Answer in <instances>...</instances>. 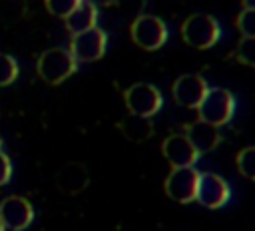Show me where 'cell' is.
Wrapping results in <instances>:
<instances>
[{"mask_svg": "<svg viewBox=\"0 0 255 231\" xmlns=\"http://www.w3.org/2000/svg\"><path fill=\"white\" fill-rule=\"evenodd\" d=\"M0 145H2V139H0Z\"/></svg>", "mask_w": 255, "mask_h": 231, "instance_id": "d4e9b609", "label": "cell"}, {"mask_svg": "<svg viewBox=\"0 0 255 231\" xmlns=\"http://www.w3.org/2000/svg\"><path fill=\"white\" fill-rule=\"evenodd\" d=\"M120 131L131 139V141H143L147 139L151 133H153V123H151V117H141V116H126L120 123H118Z\"/></svg>", "mask_w": 255, "mask_h": 231, "instance_id": "9a60e30c", "label": "cell"}, {"mask_svg": "<svg viewBox=\"0 0 255 231\" xmlns=\"http://www.w3.org/2000/svg\"><path fill=\"white\" fill-rule=\"evenodd\" d=\"M0 231H6V227H4V223H2V219H0Z\"/></svg>", "mask_w": 255, "mask_h": 231, "instance_id": "cb8c5ba5", "label": "cell"}, {"mask_svg": "<svg viewBox=\"0 0 255 231\" xmlns=\"http://www.w3.org/2000/svg\"><path fill=\"white\" fill-rule=\"evenodd\" d=\"M129 36L133 44L139 46L141 50L155 52L167 42V26L161 18L153 14H141L131 22Z\"/></svg>", "mask_w": 255, "mask_h": 231, "instance_id": "277c9868", "label": "cell"}, {"mask_svg": "<svg viewBox=\"0 0 255 231\" xmlns=\"http://www.w3.org/2000/svg\"><path fill=\"white\" fill-rule=\"evenodd\" d=\"M161 153L171 167H191L201 155L185 133L167 135L161 143Z\"/></svg>", "mask_w": 255, "mask_h": 231, "instance_id": "8fae6325", "label": "cell"}, {"mask_svg": "<svg viewBox=\"0 0 255 231\" xmlns=\"http://www.w3.org/2000/svg\"><path fill=\"white\" fill-rule=\"evenodd\" d=\"M56 183L64 193L76 195L88 185V171L82 163H68L60 169V173L56 177Z\"/></svg>", "mask_w": 255, "mask_h": 231, "instance_id": "5bb4252c", "label": "cell"}, {"mask_svg": "<svg viewBox=\"0 0 255 231\" xmlns=\"http://www.w3.org/2000/svg\"><path fill=\"white\" fill-rule=\"evenodd\" d=\"M108 48V36L102 28L94 26L86 32L74 34L72 42H70V52L74 54V58L80 62H96L106 54Z\"/></svg>", "mask_w": 255, "mask_h": 231, "instance_id": "52a82bcc", "label": "cell"}, {"mask_svg": "<svg viewBox=\"0 0 255 231\" xmlns=\"http://www.w3.org/2000/svg\"><path fill=\"white\" fill-rule=\"evenodd\" d=\"M241 4H243V8H251V10H255V0H241Z\"/></svg>", "mask_w": 255, "mask_h": 231, "instance_id": "603a6c76", "label": "cell"}, {"mask_svg": "<svg viewBox=\"0 0 255 231\" xmlns=\"http://www.w3.org/2000/svg\"><path fill=\"white\" fill-rule=\"evenodd\" d=\"M78 70V60L70 52V48H50L40 54L36 62V72L42 82L50 86H58L68 80Z\"/></svg>", "mask_w": 255, "mask_h": 231, "instance_id": "6da1fadb", "label": "cell"}, {"mask_svg": "<svg viewBox=\"0 0 255 231\" xmlns=\"http://www.w3.org/2000/svg\"><path fill=\"white\" fill-rule=\"evenodd\" d=\"M185 135L189 137V141L193 143V147L199 151V153H205V151H211L219 145L221 141V131L217 125H211L207 121H193L185 127Z\"/></svg>", "mask_w": 255, "mask_h": 231, "instance_id": "7c38bea8", "label": "cell"}, {"mask_svg": "<svg viewBox=\"0 0 255 231\" xmlns=\"http://www.w3.org/2000/svg\"><path fill=\"white\" fill-rule=\"evenodd\" d=\"M231 197V189L227 185V181L211 171L199 173V183H197V193H195V201L207 209H219L223 207Z\"/></svg>", "mask_w": 255, "mask_h": 231, "instance_id": "ba28073f", "label": "cell"}, {"mask_svg": "<svg viewBox=\"0 0 255 231\" xmlns=\"http://www.w3.org/2000/svg\"><path fill=\"white\" fill-rule=\"evenodd\" d=\"M92 4H96V6H114L118 0H90Z\"/></svg>", "mask_w": 255, "mask_h": 231, "instance_id": "7402d4cb", "label": "cell"}, {"mask_svg": "<svg viewBox=\"0 0 255 231\" xmlns=\"http://www.w3.org/2000/svg\"><path fill=\"white\" fill-rule=\"evenodd\" d=\"M12 179V161L10 157L0 149V187L6 185Z\"/></svg>", "mask_w": 255, "mask_h": 231, "instance_id": "44dd1931", "label": "cell"}, {"mask_svg": "<svg viewBox=\"0 0 255 231\" xmlns=\"http://www.w3.org/2000/svg\"><path fill=\"white\" fill-rule=\"evenodd\" d=\"M96 22H98V6L92 4L90 0H82V2L64 18L66 30H68L72 36L94 28Z\"/></svg>", "mask_w": 255, "mask_h": 231, "instance_id": "4fadbf2b", "label": "cell"}, {"mask_svg": "<svg viewBox=\"0 0 255 231\" xmlns=\"http://www.w3.org/2000/svg\"><path fill=\"white\" fill-rule=\"evenodd\" d=\"M235 24H237V30L241 32V36L255 38V10L243 8V10L237 14Z\"/></svg>", "mask_w": 255, "mask_h": 231, "instance_id": "d6986e66", "label": "cell"}, {"mask_svg": "<svg viewBox=\"0 0 255 231\" xmlns=\"http://www.w3.org/2000/svg\"><path fill=\"white\" fill-rule=\"evenodd\" d=\"M0 219L10 231H24L34 221V207L26 197L10 195L0 201Z\"/></svg>", "mask_w": 255, "mask_h": 231, "instance_id": "9c48e42d", "label": "cell"}, {"mask_svg": "<svg viewBox=\"0 0 255 231\" xmlns=\"http://www.w3.org/2000/svg\"><path fill=\"white\" fill-rule=\"evenodd\" d=\"M233 114H235V98L225 88H209L205 98L197 106L199 119L217 127L229 123Z\"/></svg>", "mask_w": 255, "mask_h": 231, "instance_id": "3957f363", "label": "cell"}, {"mask_svg": "<svg viewBox=\"0 0 255 231\" xmlns=\"http://www.w3.org/2000/svg\"><path fill=\"white\" fill-rule=\"evenodd\" d=\"M124 102H126V108L129 114L141 116V117H151L161 110L163 96L155 86L137 82V84H131L124 92Z\"/></svg>", "mask_w": 255, "mask_h": 231, "instance_id": "5b68a950", "label": "cell"}, {"mask_svg": "<svg viewBox=\"0 0 255 231\" xmlns=\"http://www.w3.org/2000/svg\"><path fill=\"white\" fill-rule=\"evenodd\" d=\"M235 60L243 66L255 68V38L243 36L235 48Z\"/></svg>", "mask_w": 255, "mask_h": 231, "instance_id": "ac0fdd59", "label": "cell"}, {"mask_svg": "<svg viewBox=\"0 0 255 231\" xmlns=\"http://www.w3.org/2000/svg\"><path fill=\"white\" fill-rule=\"evenodd\" d=\"M82 0H44L46 10L56 18H66Z\"/></svg>", "mask_w": 255, "mask_h": 231, "instance_id": "ffe728a7", "label": "cell"}, {"mask_svg": "<svg viewBox=\"0 0 255 231\" xmlns=\"http://www.w3.org/2000/svg\"><path fill=\"white\" fill-rule=\"evenodd\" d=\"M18 62L10 54H0V88H6L18 78Z\"/></svg>", "mask_w": 255, "mask_h": 231, "instance_id": "e0dca14e", "label": "cell"}, {"mask_svg": "<svg viewBox=\"0 0 255 231\" xmlns=\"http://www.w3.org/2000/svg\"><path fill=\"white\" fill-rule=\"evenodd\" d=\"M221 36L219 22L209 14H191L181 24V38L187 46L195 50H207L215 46V42Z\"/></svg>", "mask_w": 255, "mask_h": 231, "instance_id": "7a4b0ae2", "label": "cell"}, {"mask_svg": "<svg viewBox=\"0 0 255 231\" xmlns=\"http://www.w3.org/2000/svg\"><path fill=\"white\" fill-rule=\"evenodd\" d=\"M197 183H199V171L191 167H171V171L165 177L163 189L165 195L177 203H191L195 201L197 193Z\"/></svg>", "mask_w": 255, "mask_h": 231, "instance_id": "8992f818", "label": "cell"}, {"mask_svg": "<svg viewBox=\"0 0 255 231\" xmlns=\"http://www.w3.org/2000/svg\"><path fill=\"white\" fill-rule=\"evenodd\" d=\"M207 90H209V86L199 74H183L173 82L171 96H173L175 104H179L183 108L197 110V106L205 98Z\"/></svg>", "mask_w": 255, "mask_h": 231, "instance_id": "30bf717a", "label": "cell"}, {"mask_svg": "<svg viewBox=\"0 0 255 231\" xmlns=\"http://www.w3.org/2000/svg\"><path fill=\"white\" fill-rule=\"evenodd\" d=\"M235 165H237V171L255 181V145H249V147H243L237 155H235Z\"/></svg>", "mask_w": 255, "mask_h": 231, "instance_id": "2e32d148", "label": "cell"}]
</instances>
